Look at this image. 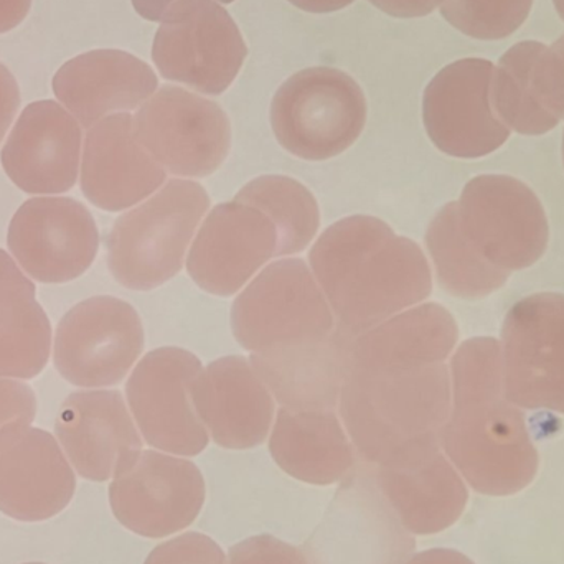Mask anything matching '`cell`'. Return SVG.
Listing matches in <instances>:
<instances>
[{"instance_id": "cell-12", "label": "cell", "mask_w": 564, "mask_h": 564, "mask_svg": "<svg viewBox=\"0 0 564 564\" xmlns=\"http://www.w3.org/2000/svg\"><path fill=\"white\" fill-rule=\"evenodd\" d=\"M202 370V361L184 348H158L139 361L126 384V397L149 446L187 457L207 449L210 434L192 398Z\"/></svg>"}, {"instance_id": "cell-9", "label": "cell", "mask_w": 564, "mask_h": 564, "mask_svg": "<svg viewBox=\"0 0 564 564\" xmlns=\"http://www.w3.org/2000/svg\"><path fill=\"white\" fill-rule=\"evenodd\" d=\"M135 134L158 164L175 177H208L231 148L227 112L210 99L164 86L134 118Z\"/></svg>"}, {"instance_id": "cell-42", "label": "cell", "mask_w": 564, "mask_h": 564, "mask_svg": "<svg viewBox=\"0 0 564 564\" xmlns=\"http://www.w3.org/2000/svg\"><path fill=\"white\" fill-rule=\"evenodd\" d=\"M553 50H555L556 53H558L560 56H562L564 62V35L562 39H558V42L555 43V45L552 46Z\"/></svg>"}, {"instance_id": "cell-27", "label": "cell", "mask_w": 564, "mask_h": 564, "mask_svg": "<svg viewBox=\"0 0 564 564\" xmlns=\"http://www.w3.org/2000/svg\"><path fill=\"white\" fill-rule=\"evenodd\" d=\"M459 328L440 304L416 305L375 325L351 341V368H411L444 364L453 354Z\"/></svg>"}, {"instance_id": "cell-36", "label": "cell", "mask_w": 564, "mask_h": 564, "mask_svg": "<svg viewBox=\"0 0 564 564\" xmlns=\"http://www.w3.org/2000/svg\"><path fill=\"white\" fill-rule=\"evenodd\" d=\"M20 106V91L15 78L6 65L0 63V142L12 126Z\"/></svg>"}, {"instance_id": "cell-20", "label": "cell", "mask_w": 564, "mask_h": 564, "mask_svg": "<svg viewBox=\"0 0 564 564\" xmlns=\"http://www.w3.org/2000/svg\"><path fill=\"white\" fill-rule=\"evenodd\" d=\"M55 433L83 479L105 482L128 469L142 440L119 391L69 394L56 416Z\"/></svg>"}, {"instance_id": "cell-5", "label": "cell", "mask_w": 564, "mask_h": 564, "mask_svg": "<svg viewBox=\"0 0 564 564\" xmlns=\"http://www.w3.org/2000/svg\"><path fill=\"white\" fill-rule=\"evenodd\" d=\"M231 328L254 357H281L318 347L337 332L334 312L302 260L264 268L231 308Z\"/></svg>"}, {"instance_id": "cell-40", "label": "cell", "mask_w": 564, "mask_h": 564, "mask_svg": "<svg viewBox=\"0 0 564 564\" xmlns=\"http://www.w3.org/2000/svg\"><path fill=\"white\" fill-rule=\"evenodd\" d=\"M174 2L177 0H132V6L142 19L161 22L162 17ZM217 2L231 3L235 0H217Z\"/></svg>"}, {"instance_id": "cell-6", "label": "cell", "mask_w": 564, "mask_h": 564, "mask_svg": "<svg viewBox=\"0 0 564 564\" xmlns=\"http://www.w3.org/2000/svg\"><path fill=\"white\" fill-rule=\"evenodd\" d=\"M367 122L360 85L341 69L312 66L282 83L271 102L278 142L295 158L327 161L355 144Z\"/></svg>"}, {"instance_id": "cell-34", "label": "cell", "mask_w": 564, "mask_h": 564, "mask_svg": "<svg viewBox=\"0 0 564 564\" xmlns=\"http://www.w3.org/2000/svg\"><path fill=\"white\" fill-rule=\"evenodd\" d=\"M230 564H312L307 553L276 536L258 535L230 550Z\"/></svg>"}, {"instance_id": "cell-8", "label": "cell", "mask_w": 564, "mask_h": 564, "mask_svg": "<svg viewBox=\"0 0 564 564\" xmlns=\"http://www.w3.org/2000/svg\"><path fill=\"white\" fill-rule=\"evenodd\" d=\"M457 215L474 250L507 273L532 267L549 247V220L542 202L517 178H473L457 202Z\"/></svg>"}, {"instance_id": "cell-39", "label": "cell", "mask_w": 564, "mask_h": 564, "mask_svg": "<svg viewBox=\"0 0 564 564\" xmlns=\"http://www.w3.org/2000/svg\"><path fill=\"white\" fill-rule=\"evenodd\" d=\"M404 564H474L467 558L466 555H463L460 552H456V550H447V549H434L427 550V552L417 553L414 555L410 562Z\"/></svg>"}, {"instance_id": "cell-44", "label": "cell", "mask_w": 564, "mask_h": 564, "mask_svg": "<svg viewBox=\"0 0 564 564\" xmlns=\"http://www.w3.org/2000/svg\"><path fill=\"white\" fill-rule=\"evenodd\" d=\"M563 161H564V135H563Z\"/></svg>"}, {"instance_id": "cell-3", "label": "cell", "mask_w": 564, "mask_h": 564, "mask_svg": "<svg viewBox=\"0 0 564 564\" xmlns=\"http://www.w3.org/2000/svg\"><path fill=\"white\" fill-rule=\"evenodd\" d=\"M451 400L446 364L347 367L338 410L355 451L377 466L408 447L441 443Z\"/></svg>"}, {"instance_id": "cell-26", "label": "cell", "mask_w": 564, "mask_h": 564, "mask_svg": "<svg viewBox=\"0 0 564 564\" xmlns=\"http://www.w3.org/2000/svg\"><path fill=\"white\" fill-rule=\"evenodd\" d=\"M270 453L294 479L330 486L355 467V447L334 410L281 406L270 437Z\"/></svg>"}, {"instance_id": "cell-29", "label": "cell", "mask_w": 564, "mask_h": 564, "mask_svg": "<svg viewBox=\"0 0 564 564\" xmlns=\"http://www.w3.org/2000/svg\"><path fill=\"white\" fill-rule=\"evenodd\" d=\"M52 351V325L35 284L0 250V377L32 380Z\"/></svg>"}, {"instance_id": "cell-15", "label": "cell", "mask_w": 564, "mask_h": 564, "mask_svg": "<svg viewBox=\"0 0 564 564\" xmlns=\"http://www.w3.org/2000/svg\"><path fill=\"white\" fill-rule=\"evenodd\" d=\"M204 502L200 469L191 460L158 451H142L109 487L116 519L145 539H165L187 529Z\"/></svg>"}, {"instance_id": "cell-31", "label": "cell", "mask_w": 564, "mask_h": 564, "mask_svg": "<svg viewBox=\"0 0 564 564\" xmlns=\"http://www.w3.org/2000/svg\"><path fill=\"white\" fill-rule=\"evenodd\" d=\"M235 200L263 212L278 230V257L299 254L317 235L321 214L314 195L291 177L263 175L238 192Z\"/></svg>"}, {"instance_id": "cell-30", "label": "cell", "mask_w": 564, "mask_h": 564, "mask_svg": "<svg viewBox=\"0 0 564 564\" xmlns=\"http://www.w3.org/2000/svg\"><path fill=\"white\" fill-rule=\"evenodd\" d=\"M426 247L444 291L460 299H482L502 288L510 273L484 260L460 230L457 202L441 208L426 231Z\"/></svg>"}, {"instance_id": "cell-45", "label": "cell", "mask_w": 564, "mask_h": 564, "mask_svg": "<svg viewBox=\"0 0 564 564\" xmlns=\"http://www.w3.org/2000/svg\"><path fill=\"white\" fill-rule=\"evenodd\" d=\"M26 564H45V563H26Z\"/></svg>"}, {"instance_id": "cell-37", "label": "cell", "mask_w": 564, "mask_h": 564, "mask_svg": "<svg viewBox=\"0 0 564 564\" xmlns=\"http://www.w3.org/2000/svg\"><path fill=\"white\" fill-rule=\"evenodd\" d=\"M375 7L388 15L398 19H414V17H426L434 12L443 0H370Z\"/></svg>"}, {"instance_id": "cell-13", "label": "cell", "mask_w": 564, "mask_h": 564, "mask_svg": "<svg viewBox=\"0 0 564 564\" xmlns=\"http://www.w3.org/2000/svg\"><path fill=\"white\" fill-rule=\"evenodd\" d=\"M308 540L312 564H401L416 543L378 489L370 464L350 473Z\"/></svg>"}, {"instance_id": "cell-21", "label": "cell", "mask_w": 564, "mask_h": 564, "mask_svg": "<svg viewBox=\"0 0 564 564\" xmlns=\"http://www.w3.org/2000/svg\"><path fill=\"white\" fill-rule=\"evenodd\" d=\"M82 128L55 101H36L17 119L0 161L10 181L26 194H63L78 181Z\"/></svg>"}, {"instance_id": "cell-33", "label": "cell", "mask_w": 564, "mask_h": 564, "mask_svg": "<svg viewBox=\"0 0 564 564\" xmlns=\"http://www.w3.org/2000/svg\"><path fill=\"white\" fill-rule=\"evenodd\" d=\"M144 564H227V558L210 536L191 532L152 550Z\"/></svg>"}, {"instance_id": "cell-23", "label": "cell", "mask_w": 564, "mask_h": 564, "mask_svg": "<svg viewBox=\"0 0 564 564\" xmlns=\"http://www.w3.org/2000/svg\"><path fill=\"white\" fill-rule=\"evenodd\" d=\"M195 410L208 434L225 449H251L273 426L274 397L248 358L231 355L212 361L192 390Z\"/></svg>"}, {"instance_id": "cell-18", "label": "cell", "mask_w": 564, "mask_h": 564, "mask_svg": "<svg viewBox=\"0 0 564 564\" xmlns=\"http://www.w3.org/2000/svg\"><path fill=\"white\" fill-rule=\"evenodd\" d=\"M373 467L378 489L404 529L414 535H434L449 529L466 509V484L441 453V443L408 447Z\"/></svg>"}, {"instance_id": "cell-7", "label": "cell", "mask_w": 564, "mask_h": 564, "mask_svg": "<svg viewBox=\"0 0 564 564\" xmlns=\"http://www.w3.org/2000/svg\"><path fill=\"white\" fill-rule=\"evenodd\" d=\"M247 55L240 29L215 0L172 3L152 45V59L165 79L210 96L230 88Z\"/></svg>"}, {"instance_id": "cell-16", "label": "cell", "mask_w": 564, "mask_h": 564, "mask_svg": "<svg viewBox=\"0 0 564 564\" xmlns=\"http://www.w3.org/2000/svg\"><path fill=\"white\" fill-rule=\"evenodd\" d=\"M7 245L30 278L43 284H63L91 268L99 234L95 218L79 202L36 197L13 215Z\"/></svg>"}, {"instance_id": "cell-11", "label": "cell", "mask_w": 564, "mask_h": 564, "mask_svg": "<svg viewBox=\"0 0 564 564\" xmlns=\"http://www.w3.org/2000/svg\"><path fill=\"white\" fill-rule=\"evenodd\" d=\"M502 361L510 403L564 414V294L542 292L510 308Z\"/></svg>"}, {"instance_id": "cell-38", "label": "cell", "mask_w": 564, "mask_h": 564, "mask_svg": "<svg viewBox=\"0 0 564 564\" xmlns=\"http://www.w3.org/2000/svg\"><path fill=\"white\" fill-rule=\"evenodd\" d=\"M32 0H0V33L10 32L29 15Z\"/></svg>"}, {"instance_id": "cell-4", "label": "cell", "mask_w": 564, "mask_h": 564, "mask_svg": "<svg viewBox=\"0 0 564 564\" xmlns=\"http://www.w3.org/2000/svg\"><path fill=\"white\" fill-rule=\"evenodd\" d=\"M208 208L210 197L200 184L175 178L119 217L108 237L115 280L132 291H151L177 276Z\"/></svg>"}, {"instance_id": "cell-17", "label": "cell", "mask_w": 564, "mask_h": 564, "mask_svg": "<svg viewBox=\"0 0 564 564\" xmlns=\"http://www.w3.org/2000/svg\"><path fill=\"white\" fill-rule=\"evenodd\" d=\"M278 257L273 221L251 205H218L198 228L191 253L188 276L208 294H237L264 264Z\"/></svg>"}, {"instance_id": "cell-25", "label": "cell", "mask_w": 564, "mask_h": 564, "mask_svg": "<svg viewBox=\"0 0 564 564\" xmlns=\"http://www.w3.org/2000/svg\"><path fill=\"white\" fill-rule=\"evenodd\" d=\"M492 106L500 121L523 135H542L564 119V62L540 42H520L494 69Z\"/></svg>"}, {"instance_id": "cell-22", "label": "cell", "mask_w": 564, "mask_h": 564, "mask_svg": "<svg viewBox=\"0 0 564 564\" xmlns=\"http://www.w3.org/2000/svg\"><path fill=\"white\" fill-rule=\"evenodd\" d=\"M167 172L145 151L128 112L89 129L83 148L82 191L95 207L122 212L152 197Z\"/></svg>"}, {"instance_id": "cell-10", "label": "cell", "mask_w": 564, "mask_h": 564, "mask_svg": "<svg viewBox=\"0 0 564 564\" xmlns=\"http://www.w3.org/2000/svg\"><path fill=\"white\" fill-rule=\"evenodd\" d=\"M144 350V328L135 308L111 295L86 299L59 321L53 361L75 387L121 383Z\"/></svg>"}, {"instance_id": "cell-1", "label": "cell", "mask_w": 564, "mask_h": 564, "mask_svg": "<svg viewBox=\"0 0 564 564\" xmlns=\"http://www.w3.org/2000/svg\"><path fill=\"white\" fill-rule=\"evenodd\" d=\"M451 393L441 447L467 484L496 497L529 487L540 457L522 411L506 398L502 345L496 338H470L457 348Z\"/></svg>"}, {"instance_id": "cell-32", "label": "cell", "mask_w": 564, "mask_h": 564, "mask_svg": "<svg viewBox=\"0 0 564 564\" xmlns=\"http://www.w3.org/2000/svg\"><path fill=\"white\" fill-rule=\"evenodd\" d=\"M533 0H443L444 19L477 40H502L520 29Z\"/></svg>"}, {"instance_id": "cell-41", "label": "cell", "mask_w": 564, "mask_h": 564, "mask_svg": "<svg viewBox=\"0 0 564 564\" xmlns=\"http://www.w3.org/2000/svg\"><path fill=\"white\" fill-rule=\"evenodd\" d=\"M297 9L311 13H330L354 3L355 0H289Z\"/></svg>"}, {"instance_id": "cell-19", "label": "cell", "mask_w": 564, "mask_h": 564, "mask_svg": "<svg viewBox=\"0 0 564 564\" xmlns=\"http://www.w3.org/2000/svg\"><path fill=\"white\" fill-rule=\"evenodd\" d=\"M76 477L52 434L30 424L0 430V512L42 522L68 507Z\"/></svg>"}, {"instance_id": "cell-24", "label": "cell", "mask_w": 564, "mask_h": 564, "mask_svg": "<svg viewBox=\"0 0 564 564\" xmlns=\"http://www.w3.org/2000/svg\"><path fill=\"white\" fill-rule=\"evenodd\" d=\"M158 86L154 69L121 50L83 53L66 62L53 78L56 99L86 129L108 116L138 109Z\"/></svg>"}, {"instance_id": "cell-35", "label": "cell", "mask_w": 564, "mask_h": 564, "mask_svg": "<svg viewBox=\"0 0 564 564\" xmlns=\"http://www.w3.org/2000/svg\"><path fill=\"white\" fill-rule=\"evenodd\" d=\"M36 414V398L22 381L0 380V430L9 424H32Z\"/></svg>"}, {"instance_id": "cell-43", "label": "cell", "mask_w": 564, "mask_h": 564, "mask_svg": "<svg viewBox=\"0 0 564 564\" xmlns=\"http://www.w3.org/2000/svg\"><path fill=\"white\" fill-rule=\"evenodd\" d=\"M553 3H555L556 12H558L560 17L564 20V0H553Z\"/></svg>"}, {"instance_id": "cell-28", "label": "cell", "mask_w": 564, "mask_h": 564, "mask_svg": "<svg viewBox=\"0 0 564 564\" xmlns=\"http://www.w3.org/2000/svg\"><path fill=\"white\" fill-rule=\"evenodd\" d=\"M354 338L337 327L334 337L318 347L281 357L251 355L250 361L281 406L334 410L340 398Z\"/></svg>"}, {"instance_id": "cell-2", "label": "cell", "mask_w": 564, "mask_h": 564, "mask_svg": "<svg viewBox=\"0 0 564 564\" xmlns=\"http://www.w3.org/2000/svg\"><path fill=\"white\" fill-rule=\"evenodd\" d=\"M308 261L337 327L351 337L414 307L433 291L430 263L421 248L368 215L328 227L312 247Z\"/></svg>"}, {"instance_id": "cell-14", "label": "cell", "mask_w": 564, "mask_h": 564, "mask_svg": "<svg viewBox=\"0 0 564 564\" xmlns=\"http://www.w3.org/2000/svg\"><path fill=\"white\" fill-rule=\"evenodd\" d=\"M494 69L489 59H457L427 85L424 128L444 154L479 159L502 148L510 138V129L492 106Z\"/></svg>"}]
</instances>
